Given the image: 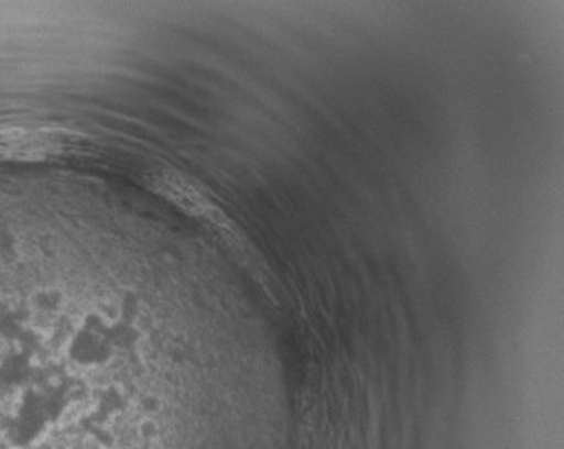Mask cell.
I'll return each instance as SVG.
<instances>
[{
  "instance_id": "cell-1",
  "label": "cell",
  "mask_w": 564,
  "mask_h": 449,
  "mask_svg": "<svg viewBox=\"0 0 564 449\" xmlns=\"http://www.w3.org/2000/svg\"><path fill=\"white\" fill-rule=\"evenodd\" d=\"M65 276L0 270V449H279L245 410L169 402L109 374L120 318Z\"/></svg>"
},
{
  "instance_id": "cell-2",
  "label": "cell",
  "mask_w": 564,
  "mask_h": 449,
  "mask_svg": "<svg viewBox=\"0 0 564 449\" xmlns=\"http://www.w3.org/2000/svg\"><path fill=\"white\" fill-rule=\"evenodd\" d=\"M151 180L154 191L160 193L170 204H174L184 215L215 230L221 239H226L227 244H231L232 249H245L247 239L240 227L217 201L213 200L209 193L204 191L203 186L193 183L192 178L181 172L170 168L155 172Z\"/></svg>"
}]
</instances>
